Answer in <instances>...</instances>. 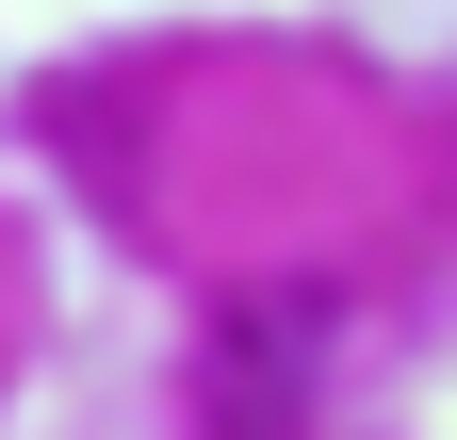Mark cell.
<instances>
[{"mask_svg":"<svg viewBox=\"0 0 457 440\" xmlns=\"http://www.w3.org/2000/svg\"><path fill=\"white\" fill-rule=\"evenodd\" d=\"M278 359H327V294H245L228 310V343H212V424L228 440H295Z\"/></svg>","mask_w":457,"mask_h":440,"instance_id":"obj_1","label":"cell"}]
</instances>
